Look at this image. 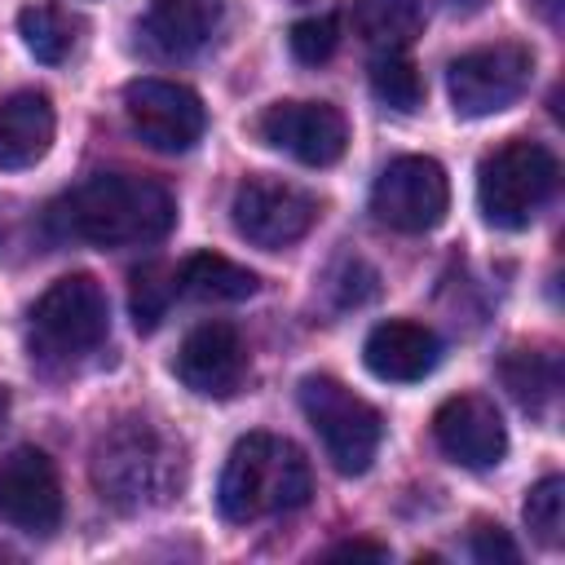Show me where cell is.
Wrapping results in <instances>:
<instances>
[{
    "mask_svg": "<svg viewBox=\"0 0 565 565\" xmlns=\"http://www.w3.org/2000/svg\"><path fill=\"white\" fill-rule=\"evenodd\" d=\"M62 234L93 247H146L177 225V203L168 185L132 172H97L79 181L57 207Z\"/></svg>",
    "mask_w": 565,
    "mask_h": 565,
    "instance_id": "6da1fadb",
    "label": "cell"
},
{
    "mask_svg": "<svg viewBox=\"0 0 565 565\" xmlns=\"http://www.w3.org/2000/svg\"><path fill=\"white\" fill-rule=\"evenodd\" d=\"M313 494L309 459L296 441L274 433H247L234 441L221 481H216V508L225 521L247 525L274 512H296Z\"/></svg>",
    "mask_w": 565,
    "mask_h": 565,
    "instance_id": "7a4b0ae2",
    "label": "cell"
},
{
    "mask_svg": "<svg viewBox=\"0 0 565 565\" xmlns=\"http://www.w3.org/2000/svg\"><path fill=\"white\" fill-rule=\"evenodd\" d=\"M93 486L119 512L159 508L181 486V446H172L150 419H119L97 437Z\"/></svg>",
    "mask_w": 565,
    "mask_h": 565,
    "instance_id": "3957f363",
    "label": "cell"
},
{
    "mask_svg": "<svg viewBox=\"0 0 565 565\" xmlns=\"http://www.w3.org/2000/svg\"><path fill=\"white\" fill-rule=\"evenodd\" d=\"M561 163L543 141L512 137L499 150H490L477 168V203L481 216L499 230H525L539 207L556 194Z\"/></svg>",
    "mask_w": 565,
    "mask_h": 565,
    "instance_id": "277c9868",
    "label": "cell"
},
{
    "mask_svg": "<svg viewBox=\"0 0 565 565\" xmlns=\"http://www.w3.org/2000/svg\"><path fill=\"white\" fill-rule=\"evenodd\" d=\"M300 411H305L309 428L318 433L335 472L362 477L371 468L380 437H384V419L366 397H358L335 375H305L300 380Z\"/></svg>",
    "mask_w": 565,
    "mask_h": 565,
    "instance_id": "5b68a950",
    "label": "cell"
},
{
    "mask_svg": "<svg viewBox=\"0 0 565 565\" xmlns=\"http://www.w3.org/2000/svg\"><path fill=\"white\" fill-rule=\"evenodd\" d=\"M110 331V305L97 278L66 274L31 305V344L49 358L93 353Z\"/></svg>",
    "mask_w": 565,
    "mask_h": 565,
    "instance_id": "8992f818",
    "label": "cell"
},
{
    "mask_svg": "<svg viewBox=\"0 0 565 565\" xmlns=\"http://www.w3.org/2000/svg\"><path fill=\"white\" fill-rule=\"evenodd\" d=\"M530 75H534V53L516 40H499V44L459 53L446 66V93L455 115L481 119V115L508 110L530 88Z\"/></svg>",
    "mask_w": 565,
    "mask_h": 565,
    "instance_id": "52a82bcc",
    "label": "cell"
},
{
    "mask_svg": "<svg viewBox=\"0 0 565 565\" xmlns=\"http://www.w3.org/2000/svg\"><path fill=\"white\" fill-rule=\"evenodd\" d=\"M450 207V181L446 168L428 154H402L393 159L375 185H371V212L380 225L397 234H428L446 221Z\"/></svg>",
    "mask_w": 565,
    "mask_h": 565,
    "instance_id": "ba28073f",
    "label": "cell"
},
{
    "mask_svg": "<svg viewBox=\"0 0 565 565\" xmlns=\"http://www.w3.org/2000/svg\"><path fill=\"white\" fill-rule=\"evenodd\" d=\"M230 216H234V230L252 243V247H265V252H282L291 243H300L313 221H318V199L291 181H278V177H247L238 181L234 190V203H230Z\"/></svg>",
    "mask_w": 565,
    "mask_h": 565,
    "instance_id": "9c48e42d",
    "label": "cell"
},
{
    "mask_svg": "<svg viewBox=\"0 0 565 565\" xmlns=\"http://www.w3.org/2000/svg\"><path fill=\"white\" fill-rule=\"evenodd\" d=\"M124 115L132 132L159 154L190 150L207 128V110L194 88L172 84V79H150V75L124 88Z\"/></svg>",
    "mask_w": 565,
    "mask_h": 565,
    "instance_id": "30bf717a",
    "label": "cell"
},
{
    "mask_svg": "<svg viewBox=\"0 0 565 565\" xmlns=\"http://www.w3.org/2000/svg\"><path fill=\"white\" fill-rule=\"evenodd\" d=\"M0 521L22 534H53L62 525V481L40 446H18L0 459Z\"/></svg>",
    "mask_w": 565,
    "mask_h": 565,
    "instance_id": "8fae6325",
    "label": "cell"
},
{
    "mask_svg": "<svg viewBox=\"0 0 565 565\" xmlns=\"http://www.w3.org/2000/svg\"><path fill=\"white\" fill-rule=\"evenodd\" d=\"M256 128L265 146L309 168H331L349 146V124L331 102H274Z\"/></svg>",
    "mask_w": 565,
    "mask_h": 565,
    "instance_id": "7c38bea8",
    "label": "cell"
},
{
    "mask_svg": "<svg viewBox=\"0 0 565 565\" xmlns=\"http://www.w3.org/2000/svg\"><path fill=\"white\" fill-rule=\"evenodd\" d=\"M433 437L441 446L446 459L463 463V468H490L503 459L508 450V428H503V415L490 397L481 393H459V397H446L433 415Z\"/></svg>",
    "mask_w": 565,
    "mask_h": 565,
    "instance_id": "4fadbf2b",
    "label": "cell"
},
{
    "mask_svg": "<svg viewBox=\"0 0 565 565\" xmlns=\"http://www.w3.org/2000/svg\"><path fill=\"white\" fill-rule=\"evenodd\" d=\"M247 353L230 322H199L177 349V375L199 397H230L243 384Z\"/></svg>",
    "mask_w": 565,
    "mask_h": 565,
    "instance_id": "5bb4252c",
    "label": "cell"
},
{
    "mask_svg": "<svg viewBox=\"0 0 565 565\" xmlns=\"http://www.w3.org/2000/svg\"><path fill=\"white\" fill-rule=\"evenodd\" d=\"M441 358V340L433 327L411 322V318H388L380 327H371L366 344H362V362L375 380L388 384H415L424 380Z\"/></svg>",
    "mask_w": 565,
    "mask_h": 565,
    "instance_id": "9a60e30c",
    "label": "cell"
},
{
    "mask_svg": "<svg viewBox=\"0 0 565 565\" xmlns=\"http://www.w3.org/2000/svg\"><path fill=\"white\" fill-rule=\"evenodd\" d=\"M221 22V0H150L141 18V40L159 57H190L199 53Z\"/></svg>",
    "mask_w": 565,
    "mask_h": 565,
    "instance_id": "2e32d148",
    "label": "cell"
},
{
    "mask_svg": "<svg viewBox=\"0 0 565 565\" xmlns=\"http://www.w3.org/2000/svg\"><path fill=\"white\" fill-rule=\"evenodd\" d=\"M53 102L35 88L0 97V172L31 168L49 154L53 146Z\"/></svg>",
    "mask_w": 565,
    "mask_h": 565,
    "instance_id": "e0dca14e",
    "label": "cell"
},
{
    "mask_svg": "<svg viewBox=\"0 0 565 565\" xmlns=\"http://www.w3.org/2000/svg\"><path fill=\"white\" fill-rule=\"evenodd\" d=\"M256 287H260V278L221 252H194L177 269V291L190 300H203V305H234V300L256 296Z\"/></svg>",
    "mask_w": 565,
    "mask_h": 565,
    "instance_id": "ac0fdd59",
    "label": "cell"
},
{
    "mask_svg": "<svg viewBox=\"0 0 565 565\" xmlns=\"http://www.w3.org/2000/svg\"><path fill=\"white\" fill-rule=\"evenodd\" d=\"M353 31L375 53H406L424 31V0H353Z\"/></svg>",
    "mask_w": 565,
    "mask_h": 565,
    "instance_id": "d6986e66",
    "label": "cell"
},
{
    "mask_svg": "<svg viewBox=\"0 0 565 565\" xmlns=\"http://www.w3.org/2000/svg\"><path fill=\"white\" fill-rule=\"evenodd\" d=\"M499 375L508 384V393L525 406V411H543L556 388H561V366L552 353H534V349H512L499 362Z\"/></svg>",
    "mask_w": 565,
    "mask_h": 565,
    "instance_id": "ffe728a7",
    "label": "cell"
},
{
    "mask_svg": "<svg viewBox=\"0 0 565 565\" xmlns=\"http://www.w3.org/2000/svg\"><path fill=\"white\" fill-rule=\"evenodd\" d=\"M371 93L397 115H411L424 102V75L406 53H375L371 62Z\"/></svg>",
    "mask_w": 565,
    "mask_h": 565,
    "instance_id": "44dd1931",
    "label": "cell"
},
{
    "mask_svg": "<svg viewBox=\"0 0 565 565\" xmlns=\"http://www.w3.org/2000/svg\"><path fill=\"white\" fill-rule=\"evenodd\" d=\"M18 35L31 49V57L35 62H49V66H57L71 53V40H75L71 35V22L53 4H26L18 13Z\"/></svg>",
    "mask_w": 565,
    "mask_h": 565,
    "instance_id": "7402d4cb",
    "label": "cell"
},
{
    "mask_svg": "<svg viewBox=\"0 0 565 565\" xmlns=\"http://www.w3.org/2000/svg\"><path fill=\"white\" fill-rule=\"evenodd\" d=\"M525 525L543 547H561L565 539V481L561 477H543L530 486L525 494Z\"/></svg>",
    "mask_w": 565,
    "mask_h": 565,
    "instance_id": "603a6c76",
    "label": "cell"
},
{
    "mask_svg": "<svg viewBox=\"0 0 565 565\" xmlns=\"http://www.w3.org/2000/svg\"><path fill=\"white\" fill-rule=\"evenodd\" d=\"M172 296H177V274H168L163 265H141L132 274V296H128L137 331H154L159 318L168 313Z\"/></svg>",
    "mask_w": 565,
    "mask_h": 565,
    "instance_id": "cb8c5ba5",
    "label": "cell"
},
{
    "mask_svg": "<svg viewBox=\"0 0 565 565\" xmlns=\"http://www.w3.org/2000/svg\"><path fill=\"white\" fill-rule=\"evenodd\" d=\"M287 44H291L296 62H305V66H318V62H327V57L335 53V44H340V22H335L331 13H313V18H300V22L291 26Z\"/></svg>",
    "mask_w": 565,
    "mask_h": 565,
    "instance_id": "d4e9b609",
    "label": "cell"
},
{
    "mask_svg": "<svg viewBox=\"0 0 565 565\" xmlns=\"http://www.w3.org/2000/svg\"><path fill=\"white\" fill-rule=\"evenodd\" d=\"M472 556L486 561V565H494V561L512 565V561H516V543L508 539V530H499V525H481V530L472 534Z\"/></svg>",
    "mask_w": 565,
    "mask_h": 565,
    "instance_id": "484cf974",
    "label": "cell"
},
{
    "mask_svg": "<svg viewBox=\"0 0 565 565\" xmlns=\"http://www.w3.org/2000/svg\"><path fill=\"white\" fill-rule=\"evenodd\" d=\"M327 556H375V561H384L388 547H384V543H366V539H349V543L327 547Z\"/></svg>",
    "mask_w": 565,
    "mask_h": 565,
    "instance_id": "4316f807",
    "label": "cell"
},
{
    "mask_svg": "<svg viewBox=\"0 0 565 565\" xmlns=\"http://www.w3.org/2000/svg\"><path fill=\"white\" fill-rule=\"evenodd\" d=\"M530 9H534L543 22H561V0H530Z\"/></svg>",
    "mask_w": 565,
    "mask_h": 565,
    "instance_id": "83f0119b",
    "label": "cell"
},
{
    "mask_svg": "<svg viewBox=\"0 0 565 565\" xmlns=\"http://www.w3.org/2000/svg\"><path fill=\"white\" fill-rule=\"evenodd\" d=\"M4 415H9V388L0 384V424H4Z\"/></svg>",
    "mask_w": 565,
    "mask_h": 565,
    "instance_id": "f1b7e54d",
    "label": "cell"
},
{
    "mask_svg": "<svg viewBox=\"0 0 565 565\" xmlns=\"http://www.w3.org/2000/svg\"><path fill=\"white\" fill-rule=\"evenodd\" d=\"M450 4H459V9H472V4H481V0H450Z\"/></svg>",
    "mask_w": 565,
    "mask_h": 565,
    "instance_id": "f546056e",
    "label": "cell"
}]
</instances>
